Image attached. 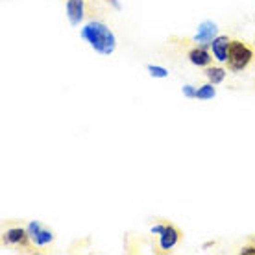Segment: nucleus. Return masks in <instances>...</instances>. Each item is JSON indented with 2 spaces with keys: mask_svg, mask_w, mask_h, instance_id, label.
Masks as SVG:
<instances>
[{
  "mask_svg": "<svg viewBox=\"0 0 255 255\" xmlns=\"http://www.w3.org/2000/svg\"><path fill=\"white\" fill-rule=\"evenodd\" d=\"M80 35L93 50L102 56H111L117 48L115 33L111 32L108 24H104L100 20H89L87 24H83Z\"/></svg>",
  "mask_w": 255,
  "mask_h": 255,
  "instance_id": "obj_1",
  "label": "nucleus"
},
{
  "mask_svg": "<svg viewBox=\"0 0 255 255\" xmlns=\"http://www.w3.org/2000/svg\"><path fill=\"white\" fill-rule=\"evenodd\" d=\"M254 58V52L250 50L248 46L241 43V41H231L230 46V56H228V65L233 72H241L250 65Z\"/></svg>",
  "mask_w": 255,
  "mask_h": 255,
  "instance_id": "obj_2",
  "label": "nucleus"
},
{
  "mask_svg": "<svg viewBox=\"0 0 255 255\" xmlns=\"http://www.w3.org/2000/svg\"><path fill=\"white\" fill-rule=\"evenodd\" d=\"M220 33H218V24L217 22H213V20H204V22H200L198 24V30L194 33V37L192 41L200 46H209L213 43V39L218 37Z\"/></svg>",
  "mask_w": 255,
  "mask_h": 255,
  "instance_id": "obj_3",
  "label": "nucleus"
},
{
  "mask_svg": "<svg viewBox=\"0 0 255 255\" xmlns=\"http://www.w3.org/2000/svg\"><path fill=\"white\" fill-rule=\"evenodd\" d=\"M65 13L70 26H80L85 19V0H67Z\"/></svg>",
  "mask_w": 255,
  "mask_h": 255,
  "instance_id": "obj_4",
  "label": "nucleus"
},
{
  "mask_svg": "<svg viewBox=\"0 0 255 255\" xmlns=\"http://www.w3.org/2000/svg\"><path fill=\"white\" fill-rule=\"evenodd\" d=\"M209 46H211V52H213V58L217 59L218 63H226L228 61L230 46H231V41L228 35H218V37H215Z\"/></svg>",
  "mask_w": 255,
  "mask_h": 255,
  "instance_id": "obj_5",
  "label": "nucleus"
},
{
  "mask_svg": "<svg viewBox=\"0 0 255 255\" xmlns=\"http://www.w3.org/2000/svg\"><path fill=\"white\" fill-rule=\"evenodd\" d=\"M179 241V233L174 226H165V231L159 235V248L163 252H170V250L178 244Z\"/></svg>",
  "mask_w": 255,
  "mask_h": 255,
  "instance_id": "obj_6",
  "label": "nucleus"
},
{
  "mask_svg": "<svg viewBox=\"0 0 255 255\" xmlns=\"http://www.w3.org/2000/svg\"><path fill=\"white\" fill-rule=\"evenodd\" d=\"M211 59H213V56H211V52L207 50L205 46L198 45L196 48H192V50L189 52V61H191L194 67H209Z\"/></svg>",
  "mask_w": 255,
  "mask_h": 255,
  "instance_id": "obj_7",
  "label": "nucleus"
},
{
  "mask_svg": "<svg viewBox=\"0 0 255 255\" xmlns=\"http://www.w3.org/2000/svg\"><path fill=\"white\" fill-rule=\"evenodd\" d=\"M4 239H6V243L19 246V244H24L30 239V235H28L26 228H11L4 233Z\"/></svg>",
  "mask_w": 255,
  "mask_h": 255,
  "instance_id": "obj_8",
  "label": "nucleus"
},
{
  "mask_svg": "<svg viewBox=\"0 0 255 255\" xmlns=\"http://www.w3.org/2000/svg\"><path fill=\"white\" fill-rule=\"evenodd\" d=\"M226 70L222 69V67H209V69L205 70V78L209 80L213 85H220V83L226 80Z\"/></svg>",
  "mask_w": 255,
  "mask_h": 255,
  "instance_id": "obj_9",
  "label": "nucleus"
},
{
  "mask_svg": "<svg viewBox=\"0 0 255 255\" xmlns=\"http://www.w3.org/2000/svg\"><path fill=\"white\" fill-rule=\"evenodd\" d=\"M215 96H217V87H215L211 82H207L205 85H202V87H198L196 89L198 100H213Z\"/></svg>",
  "mask_w": 255,
  "mask_h": 255,
  "instance_id": "obj_10",
  "label": "nucleus"
},
{
  "mask_svg": "<svg viewBox=\"0 0 255 255\" xmlns=\"http://www.w3.org/2000/svg\"><path fill=\"white\" fill-rule=\"evenodd\" d=\"M52 241H54V233H52L50 230H45V228H43V230L39 231L37 237L33 239L32 243L35 244V246H39V248H41V246H46V244H50Z\"/></svg>",
  "mask_w": 255,
  "mask_h": 255,
  "instance_id": "obj_11",
  "label": "nucleus"
},
{
  "mask_svg": "<svg viewBox=\"0 0 255 255\" xmlns=\"http://www.w3.org/2000/svg\"><path fill=\"white\" fill-rule=\"evenodd\" d=\"M146 70L150 76L157 78V80H163V78L168 76V70H166L165 67H161V65H148Z\"/></svg>",
  "mask_w": 255,
  "mask_h": 255,
  "instance_id": "obj_12",
  "label": "nucleus"
},
{
  "mask_svg": "<svg viewBox=\"0 0 255 255\" xmlns=\"http://www.w3.org/2000/svg\"><path fill=\"white\" fill-rule=\"evenodd\" d=\"M43 230V226H41V222H37V220H32V222L26 226V231H28V235H30V239H35L37 237L39 231Z\"/></svg>",
  "mask_w": 255,
  "mask_h": 255,
  "instance_id": "obj_13",
  "label": "nucleus"
},
{
  "mask_svg": "<svg viewBox=\"0 0 255 255\" xmlns=\"http://www.w3.org/2000/svg\"><path fill=\"white\" fill-rule=\"evenodd\" d=\"M181 93H183V96H187V98H196V87L194 85H183L181 87Z\"/></svg>",
  "mask_w": 255,
  "mask_h": 255,
  "instance_id": "obj_14",
  "label": "nucleus"
},
{
  "mask_svg": "<svg viewBox=\"0 0 255 255\" xmlns=\"http://www.w3.org/2000/svg\"><path fill=\"white\" fill-rule=\"evenodd\" d=\"M163 231H165V226H163V224H161V226H152V228H150V233H152V235H161Z\"/></svg>",
  "mask_w": 255,
  "mask_h": 255,
  "instance_id": "obj_15",
  "label": "nucleus"
},
{
  "mask_svg": "<svg viewBox=\"0 0 255 255\" xmlns=\"http://www.w3.org/2000/svg\"><path fill=\"white\" fill-rule=\"evenodd\" d=\"M241 255H255V248L254 246H246V248L241 250Z\"/></svg>",
  "mask_w": 255,
  "mask_h": 255,
  "instance_id": "obj_16",
  "label": "nucleus"
},
{
  "mask_svg": "<svg viewBox=\"0 0 255 255\" xmlns=\"http://www.w3.org/2000/svg\"><path fill=\"white\" fill-rule=\"evenodd\" d=\"M111 6L115 7V9H121V4H119V0H108Z\"/></svg>",
  "mask_w": 255,
  "mask_h": 255,
  "instance_id": "obj_17",
  "label": "nucleus"
}]
</instances>
